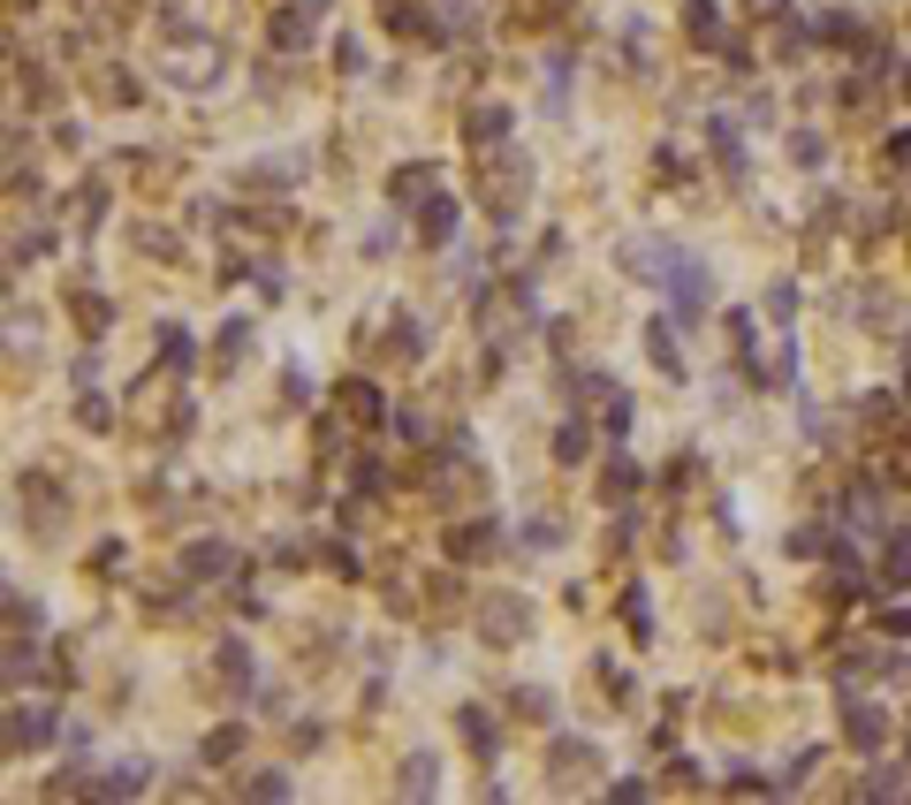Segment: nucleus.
Wrapping results in <instances>:
<instances>
[{"label":"nucleus","instance_id":"34","mask_svg":"<svg viewBox=\"0 0 911 805\" xmlns=\"http://www.w3.org/2000/svg\"><path fill=\"white\" fill-rule=\"evenodd\" d=\"M76 426H84V434H107V426H115V403H107L99 388H84V395H76Z\"/></svg>","mask_w":911,"mask_h":805},{"label":"nucleus","instance_id":"13","mask_svg":"<svg viewBox=\"0 0 911 805\" xmlns=\"http://www.w3.org/2000/svg\"><path fill=\"white\" fill-rule=\"evenodd\" d=\"M547 768H555V783L570 791V783H585V776L601 768V753H593L585 737H555V753H547Z\"/></svg>","mask_w":911,"mask_h":805},{"label":"nucleus","instance_id":"7","mask_svg":"<svg viewBox=\"0 0 911 805\" xmlns=\"http://www.w3.org/2000/svg\"><path fill=\"white\" fill-rule=\"evenodd\" d=\"M843 737H851V753H882V737H889V707H874V699H843Z\"/></svg>","mask_w":911,"mask_h":805},{"label":"nucleus","instance_id":"17","mask_svg":"<svg viewBox=\"0 0 911 805\" xmlns=\"http://www.w3.org/2000/svg\"><path fill=\"white\" fill-rule=\"evenodd\" d=\"M380 23H388L395 38H418V46H441V38H449L426 8H403V0H388V8H380Z\"/></svg>","mask_w":911,"mask_h":805},{"label":"nucleus","instance_id":"6","mask_svg":"<svg viewBox=\"0 0 911 805\" xmlns=\"http://www.w3.org/2000/svg\"><path fill=\"white\" fill-rule=\"evenodd\" d=\"M509 540H501V524L494 517H463V524H449V563H494Z\"/></svg>","mask_w":911,"mask_h":805},{"label":"nucleus","instance_id":"9","mask_svg":"<svg viewBox=\"0 0 911 805\" xmlns=\"http://www.w3.org/2000/svg\"><path fill=\"white\" fill-rule=\"evenodd\" d=\"M843 532H859V540H889V501H882L874 486H851V494H843Z\"/></svg>","mask_w":911,"mask_h":805},{"label":"nucleus","instance_id":"14","mask_svg":"<svg viewBox=\"0 0 911 805\" xmlns=\"http://www.w3.org/2000/svg\"><path fill=\"white\" fill-rule=\"evenodd\" d=\"M707 145H714V167H722L730 182H745V138H737L730 115H707Z\"/></svg>","mask_w":911,"mask_h":805},{"label":"nucleus","instance_id":"20","mask_svg":"<svg viewBox=\"0 0 911 805\" xmlns=\"http://www.w3.org/2000/svg\"><path fill=\"white\" fill-rule=\"evenodd\" d=\"M684 31H691V46L730 54V31H722V8H714V0H691V8H684Z\"/></svg>","mask_w":911,"mask_h":805},{"label":"nucleus","instance_id":"38","mask_svg":"<svg viewBox=\"0 0 911 805\" xmlns=\"http://www.w3.org/2000/svg\"><path fill=\"white\" fill-rule=\"evenodd\" d=\"M251 289H259L267 305H282V297H289V274H282L274 259H259V267H251Z\"/></svg>","mask_w":911,"mask_h":805},{"label":"nucleus","instance_id":"51","mask_svg":"<svg viewBox=\"0 0 911 805\" xmlns=\"http://www.w3.org/2000/svg\"><path fill=\"white\" fill-rule=\"evenodd\" d=\"M334 69H342V76H357V69H365V54H357L350 38H334Z\"/></svg>","mask_w":911,"mask_h":805},{"label":"nucleus","instance_id":"3","mask_svg":"<svg viewBox=\"0 0 911 805\" xmlns=\"http://www.w3.org/2000/svg\"><path fill=\"white\" fill-rule=\"evenodd\" d=\"M615 259H623V274H630V282H646V289H669V282H676V267H684V251H676L669 236H630Z\"/></svg>","mask_w":911,"mask_h":805},{"label":"nucleus","instance_id":"25","mask_svg":"<svg viewBox=\"0 0 911 805\" xmlns=\"http://www.w3.org/2000/svg\"><path fill=\"white\" fill-rule=\"evenodd\" d=\"M152 791V768L145 760H115L107 776H99V798H145Z\"/></svg>","mask_w":911,"mask_h":805},{"label":"nucleus","instance_id":"35","mask_svg":"<svg viewBox=\"0 0 911 805\" xmlns=\"http://www.w3.org/2000/svg\"><path fill=\"white\" fill-rule=\"evenodd\" d=\"M0 608H8V631H23V639H38V624H46V608H38V601H23V593L8 585V601H0Z\"/></svg>","mask_w":911,"mask_h":805},{"label":"nucleus","instance_id":"27","mask_svg":"<svg viewBox=\"0 0 911 805\" xmlns=\"http://www.w3.org/2000/svg\"><path fill=\"white\" fill-rule=\"evenodd\" d=\"M99 213H107V182L84 175V182L69 190V221H76V228H99Z\"/></svg>","mask_w":911,"mask_h":805},{"label":"nucleus","instance_id":"48","mask_svg":"<svg viewBox=\"0 0 911 805\" xmlns=\"http://www.w3.org/2000/svg\"><path fill=\"white\" fill-rule=\"evenodd\" d=\"M555 540H563L555 517H532V524H524V547H555Z\"/></svg>","mask_w":911,"mask_h":805},{"label":"nucleus","instance_id":"31","mask_svg":"<svg viewBox=\"0 0 911 805\" xmlns=\"http://www.w3.org/2000/svg\"><path fill=\"white\" fill-rule=\"evenodd\" d=\"M585 457H593V434H585V418H570V426H555V464H570V472H578Z\"/></svg>","mask_w":911,"mask_h":805},{"label":"nucleus","instance_id":"21","mask_svg":"<svg viewBox=\"0 0 911 805\" xmlns=\"http://www.w3.org/2000/svg\"><path fill=\"white\" fill-rule=\"evenodd\" d=\"M334 403H342L357 426H380V418H388V395H380L372 380H342V388H334Z\"/></svg>","mask_w":911,"mask_h":805},{"label":"nucleus","instance_id":"54","mask_svg":"<svg viewBox=\"0 0 911 805\" xmlns=\"http://www.w3.org/2000/svg\"><path fill=\"white\" fill-rule=\"evenodd\" d=\"M889 161H897V167H911V130H897V138H889Z\"/></svg>","mask_w":911,"mask_h":805},{"label":"nucleus","instance_id":"45","mask_svg":"<svg viewBox=\"0 0 911 805\" xmlns=\"http://www.w3.org/2000/svg\"><path fill=\"white\" fill-rule=\"evenodd\" d=\"M767 320H797V289H790V282H774V289H767Z\"/></svg>","mask_w":911,"mask_h":805},{"label":"nucleus","instance_id":"47","mask_svg":"<svg viewBox=\"0 0 911 805\" xmlns=\"http://www.w3.org/2000/svg\"><path fill=\"white\" fill-rule=\"evenodd\" d=\"M897 791H904V776H897V768H882V776H866V783H859V798H897Z\"/></svg>","mask_w":911,"mask_h":805},{"label":"nucleus","instance_id":"22","mask_svg":"<svg viewBox=\"0 0 911 805\" xmlns=\"http://www.w3.org/2000/svg\"><path fill=\"white\" fill-rule=\"evenodd\" d=\"M646 357L661 380H684V350H676V320H653L646 327Z\"/></svg>","mask_w":911,"mask_h":805},{"label":"nucleus","instance_id":"26","mask_svg":"<svg viewBox=\"0 0 911 805\" xmlns=\"http://www.w3.org/2000/svg\"><path fill=\"white\" fill-rule=\"evenodd\" d=\"M244 357H251V320H228L213 334V372H236Z\"/></svg>","mask_w":911,"mask_h":805},{"label":"nucleus","instance_id":"10","mask_svg":"<svg viewBox=\"0 0 911 805\" xmlns=\"http://www.w3.org/2000/svg\"><path fill=\"white\" fill-rule=\"evenodd\" d=\"M236 570H244V555L228 540H190L182 547V578H236Z\"/></svg>","mask_w":911,"mask_h":805},{"label":"nucleus","instance_id":"11","mask_svg":"<svg viewBox=\"0 0 911 805\" xmlns=\"http://www.w3.org/2000/svg\"><path fill=\"white\" fill-rule=\"evenodd\" d=\"M15 494H23V517H38V532L54 540V532H61V486L46 480V472H23Z\"/></svg>","mask_w":911,"mask_h":805},{"label":"nucleus","instance_id":"53","mask_svg":"<svg viewBox=\"0 0 911 805\" xmlns=\"http://www.w3.org/2000/svg\"><path fill=\"white\" fill-rule=\"evenodd\" d=\"M882 668H889V684H911V653H889Z\"/></svg>","mask_w":911,"mask_h":805},{"label":"nucleus","instance_id":"4","mask_svg":"<svg viewBox=\"0 0 911 805\" xmlns=\"http://www.w3.org/2000/svg\"><path fill=\"white\" fill-rule=\"evenodd\" d=\"M478 190H486V213H494V221H517V205H524V190H532V161H524V153H501V161L486 167Z\"/></svg>","mask_w":911,"mask_h":805},{"label":"nucleus","instance_id":"33","mask_svg":"<svg viewBox=\"0 0 911 805\" xmlns=\"http://www.w3.org/2000/svg\"><path fill=\"white\" fill-rule=\"evenodd\" d=\"M897 585H911V524L889 540V563H882V593H897Z\"/></svg>","mask_w":911,"mask_h":805},{"label":"nucleus","instance_id":"41","mask_svg":"<svg viewBox=\"0 0 911 805\" xmlns=\"http://www.w3.org/2000/svg\"><path fill=\"white\" fill-rule=\"evenodd\" d=\"M820 161H828V145L813 130H790V167H820Z\"/></svg>","mask_w":911,"mask_h":805},{"label":"nucleus","instance_id":"18","mask_svg":"<svg viewBox=\"0 0 911 805\" xmlns=\"http://www.w3.org/2000/svg\"><path fill=\"white\" fill-rule=\"evenodd\" d=\"M509 122H517V115H509L501 99H486V107H471V115H463V145H478V153H486V145H501V138H509Z\"/></svg>","mask_w":911,"mask_h":805},{"label":"nucleus","instance_id":"32","mask_svg":"<svg viewBox=\"0 0 911 805\" xmlns=\"http://www.w3.org/2000/svg\"><path fill=\"white\" fill-rule=\"evenodd\" d=\"M638 480H646V472H638L630 457H607V472H601V501H630V494H638Z\"/></svg>","mask_w":911,"mask_h":805},{"label":"nucleus","instance_id":"8","mask_svg":"<svg viewBox=\"0 0 911 805\" xmlns=\"http://www.w3.org/2000/svg\"><path fill=\"white\" fill-rule=\"evenodd\" d=\"M669 289H676V320H699V312L714 305V274H707V259H691V251H684V267H676V282H669Z\"/></svg>","mask_w":911,"mask_h":805},{"label":"nucleus","instance_id":"46","mask_svg":"<svg viewBox=\"0 0 911 805\" xmlns=\"http://www.w3.org/2000/svg\"><path fill=\"white\" fill-rule=\"evenodd\" d=\"M138 251H152V259H175L182 244H175V228H138Z\"/></svg>","mask_w":911,"mask_h":805},{"label":"nucleus","instance_id":"49","mask_svg":"<svg viewBox=\"0 0 911 805\" xmlns=\"http://www.w3.org/2000/svg\"><path fill=\"white\" fill-rule=\"evenodd\" d=\"M753 23H790V0H745Z\"/></svg>","mask_w":911,"mask_h":805},{"label":"nucleus","instance_id":"44","mask_svg":"<svg viewBox=\"0 0 911 805\" xmlns=\"http://www.w3.org/2000/svg\"><path fill=\"white\" fill-rule=\"evenodd\" d=\"M623 624H630V639L646 646V631H653V608H646V593H623Z\"/></svg>","mask_w":911,"mask_h":805},{"label":"nucleus","instance_id":"42","mask_svg":"<svg viewBox=\"0 0 911 805\" xmlns=\"http://www.w3.org/2000/svg\"><path fill=\"white\" fill-rule=\"evenodd\" d=\"M99 84H107V107H138V76L130 69H107Z\"/></svg>","mask_w":911,"mask_h":805},{"label":"nucleus","instance_id":"19","mask_svg":"<svg viewBox=\"0 0 911 805\" xmlns=\"http://www.w3.org/2000/svg\"><path fill=\"white\" fill-rule=\"evenodd\" d=\"M745 365H753L759 388H790V380H797V342H774L767 357H759V350H745Z\"/></svg>","mask_w":911,"mask_h":805},{"label":"nucleus","instance_id":"5","mask_svg":"<svg viewBox=\"0 0 911 805\" xmlns=\"http://www.w3.org/2000/svg\"><path fill=\"white\" fill-rule=\"evenodd\" d=\"M54 730H61V722H54V707H46V699H15V707H8V760L38 753Z\"/></svg>","mask_w":911,"mask_h":805},{"label":"nucleus","instance_id":"15","mask_svg":"<svg viewBox=\"0 0 911 805\" xmlns=\"http://www.w3.org/2000/svg\"><path fill=\"white\" fill-rule=\"evenodd\" d=\"M434 182H441V175H434V161H403L395 175H388V205H426V198H434Z\"/></svg>","mask_w":911,"mask_h":805},{"label":"nucleus","instance_id":"1","mask_svg":"<svg viewBox=\"0 0 911 805\" xmlns=\"http://www.w3.org/2000/svg\"><path fill=\"white\" fill-rule=\"evenodd\" d=\"M221 69H228V54L205 38V46H175V54H159L152 61V76L159 84H182V92H205V84H221Z\"/></svg>","mask_w":911,"mask_h":805},{"label":"nucleus","instance_id":"23","mask_svg":"<svg viewBox=\"0 0 911 805\" xmlns=\"http://www.w3.org/2000/svg\"><path fill=\"white\" fill-rule=\"evenodd\" d=\"M213 676H221L228 691H251V676H259V668H251V646H244V639H221V646H213Z\"/></svg>","mask_w":911,"mask_h":805},{"label":"nucleus","instance_id":"39","mask_svg":"<svg viewBox=\"0 0 911 805\" xmlns=\"http://www.w3.org/2000/svg\"><path fill=\"white\" fill-rule=\"evenodd\" d=\"M509 714H524V722H547V714H555V699H547L540 684H524V691L509 699Z\"/></svg>","mask_w":911,"mask_h":805},{"label":"nucleus","instance_id":"29","mask_svg":"<svg viewBox=\"0 0 911 805\" xmlns=\"http://www.w3.org/2000/svg\"><path fill=\"white\" fill-rule=\"evenodd\" d=\"M388 350H395L403 365H418V357H426V327L411 320V312H395V320H388Z\"/></svg>","mask_w":911,"mask_h":805},{"label":"nucleus","instance_id":"37","mask_svg":"<svg viewBox=\"0 0 911 805\" xmlns=\"http://www.w3.org/2000/svg\"><path fill=\"white\" fill-rule=\"evenodd\" d=\"M813 38H820V46H866L851 15H820V23H813Z\"/></svg>","mask_w":911,"mask_h":805},{"label":"nucleus","instance_id":"30","mask_svg":"<svg viewBox=\"0 0 911 805\" xmlns=\"http://www.w3.org/2000/svg\"><path fill=\"white\" fill-rule=\"evenodd\" d=\"M69 312H76V327H84V342L115 327V305H107V297H92V289H76V297H69Z\"/></svg>","mask_w":911,"mask_h":805},{"label":"nucleus","instance_id":"12","mask_svg":"<svg viewBox=\"0 0 911 805\" xmlns=\"http://www.w3.org/2000/svg\"><path fill=\"white\" fill-rule=\"evenodd\" d=\"M311 15H319V8H304V0L274 8V23H267V46H274V54H304V46H311Z\"/></svg>","mask_w":911,"mask_h":805},{"label":"nucleus","instance_id":"40","mask_svg":"<svg viewBox=\"0 0 911 805\" xmlns=\"http://www.w3.org/2000/svg\"><path fill=\"white\" fill-rule=\"evenodd\" d=\"M236 753H244V730H236V722L205 737V768H221V760H236Z\"/></svg>","mask_w":911,"mask_h":805},{"label":"nucleus","instance_id":"28","mask_svg":"<svg viewBox=\"0 0 911 805\" xmlns=\"http://www.w3.org/2000/svg\"><path fill=\"white\" fill-rule=\"evenodd\" d=\"M434 791H441V760L434 753H411L403 760V798H434Z\"/></svg>","mask_w":911,"mask_h":805},{"label":"nucleus","instance_id":"24","mask_svg":"<svg viewBox=\"0 0 911 805\" xmlns=\"http://www.w3.org/2000/svg\"><path fill=\"white\" fill-rule=\"evenodd\" d=\"M456 730H463V745H471L478 760H494V753H501V730H494V714H486V707H456Z\"/></svg>","mask_w":911,"mask_h":805},{"label":"nucleus","instance_id":"36","mask_svg":"<svg viewBox=\"0 0 911 805\" xmlns=\"http://www.w3.org/2000/svg\"><path fill=\"white\" fill-rule=\"evenodd\" d=\"M190 357H198V350H190V334L167 320V327H159V365H167V372H190Z\"/></svg>","mask_w":911,"mask_h":805},{"label":"nucleus","instance_id":"2","mask_svg":"<svg viewBox=\"0 0 911 805\" xmlns=\"http://www.w3.org/2000/svg\"><path fill=\"white\" fill-rule=\"evenodd\" d=\"M532 631H540V608L524 593H486V608H478V639L486 646H517Z\"/></svg>","mask_w":911,"mask_h":805},{"label":"nucleus","instance_id":"56","mask_svg":"<svg viewBox=\"0 0 911 805\" xmlns=\"http://www.w3.org/2000/svg\"><path fill=\"white\" fill-rule=\"evenodd\" d=\"M904 760H911V745H904Z\"/></svg>","mask_w":911,"mask_h":805},{"label":"nucleus","instance_id":"50","mask_svg":"<svg viewBox=\"0 0 911 805\" xmlns=\"http://www.w3.org/2000/svg\"><path fill=\"white\" fill-rule=\"evenodd\" d=\"M607 434H615V441H623V434H630V403H623V395H615V388H607Z\"/></svg>","mask_w":911,"mask_h":805},{"label":"nucleus","instance_id":"16","mask_svg":"<svg viewBox=\"0 0 911 805\" xmlns=\"http://www.w3.org/2000/svg\"><path fill=\"white\" fill-rule=\"evenodd\" d=\"M456 228H463V205H456V198H441V190H434V198H426V205H418V236H426V244H434V251H441V244H456Z\"/></svg>","mask_w":911,"mask_h":805},{"label":"nucleus","instance_id":"52","mask_svg":"<svg viewBox=\"0 0 911 805\" xmlns=\"http://www.w3.org/2000/svg\"><path fill=\"white\" fill-rule=\"evenodd\" d=\"M882 631H889V639H911V608H882Z\"/></svg>","mask_w":911,"mask_h":805},{"label":"nucleus","instance_id":"55","mask_svg":"<svg viewBox=\"0 0 911 805\" xmlns=\"http://www.w3.org/2000/svg\"><path fill=\"white\" fill-rule=\"evenodd\" d=\"M304 8H327V0H304Z\"/></svg>","mask_w":911,"mask_h":805},{"label":"nucleus","instance_id":"43","mask_svg":"<svg viewBox=\"0 0 911 805\" xmlns=\"http://www.w3.org/2000/svg\"><path fill=\"white\" fill-rule=\"evenodd\" d=\"M244 798H289V776H282V768H259V776L244 783Z\"/></svg>","mask_w":911,"mask_h":805}]
</instances>
